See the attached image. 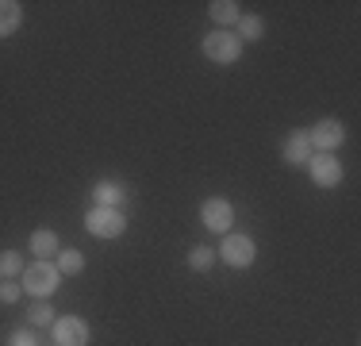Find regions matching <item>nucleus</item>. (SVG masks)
<instances>
[{"label":"nucleus","instance_id":"f03ea898","mask_svg":"<svg viewBox=\"0 0 361 346\" xmlns=\"http://www.w3.org/2000/svg\"><path fill=\"white\" fill-rule=\"evenodd\" d=\"M200 54L208 58V62H216V66H235L238 58H243V42H238V35L235 31H208L200 39Z\"/></svg>","mask_w":361,"mask_h":346},{"label":"nucleus","instance_id":"ddd939ff","mask_svg":"<svg viewBox=\"0 0 361 346\" xmlns=\"http://www.w3.org/2000/svg\"><path fill=\"white\" fill-rule=\"evenodd\" d=\"M20 20H23V8L16 0H0V39L20 31Z\"/></svg>","mask_w":361,"mask_h":346},{"label":"nucleus","instance_id":"39448f33","mask_svg":"<svg viewBox=\"0 0 361 346\" xmlns=\"http://www.w3.org/2000/svg\"><path fill=\"white\" fill-rule=\"evenodd\" d=\"M307 143H312V154H334L346 143V127H342V119L326 116L315 127H307Z\"/></svg>","mask_w":361,"mask_h":346},{"label":"nucleus","instance_id":"dca6fc26","mask_svg":"<svg viewBox=\"0 0 361 346\" xmlns=\"http://www.w3.org/2000/svg\"><path fill=\"white\" fill-rule=\"evenodd\" d=\"M58 273H62V277H77V273H81L85 270V254H81V250H58Z\"/></svg>","mask_w":361,"mask_h":346},{"label":"nucleus","instance_id":"20e7f679","mask_svg":"<svg viewBox=\"0 0 361 346\" xmlns=\"http://www.w3.org/2000/svg\"><path fill=\"white\" fill-rule=\"evenodd\" d=\"M216 254H219L223 262L231 266V270H250V266L257 262V242H254L250 235H238V231H227Z\"/></svg>","mask_w":361,"mask_h":346},{"label":"nucleus","instance_id":"6ab92c4d","mask_svg":"<svg viewBox=\"0 0 361 346\" xmlns=\"http://www.w3.org/2000/svg\"><path fill=\"white\" fill-rule=\"evenodd\" d=\"M8 346H39V339H35L31 327H16V331L8 335Z\"/></svg>","mask_w":361,"mask_h":346},{"label":"nucleus","instance_id":"f257e3e1","mask_svg":"<svg viewBox=\"0 0 361 346\" xmlns=\"http://www.w3.org/2000/svg\"><path fill=\"white\" fill-rule=\"evenodd\" d=\"M20 281H23L20 289L31 292L35 300H50L58 292V285H62V273H58L54 262H31V266H23Z\"/></svg>","mask_w":361,"mask_h":346},{"label":"nucleus","instance_id":"a211bd4d","mask_svg":"<svg viewBox=\"0 0 361 346\" xmlns=\"http://www.w3.org/2000/svg\"><path fill=\"white\" fill-rule=\"evenodd\" d=\"M27 323L31 327H50V323H54V308H50V300H35V304H31Z\"/></svg>","mask_w":361,"mask_h":346},{"label":"nucleus","instance_id":"423d86ee","mask_svg":"<svg viewBox=\"0 0 361 346\" xmlns=\"http://www.w3.org/2000/svg\"><path fill=\"white\" fill-rule=\"evenodd\" d=\"M200 223L208 231H216V235H227L231 223H235V204H231L227 196H208V201L200 204Z\"/></svg>","mask_w":361,"mask_h":346},{"label":"nucleus","instance_id":"9d476101","mask_svg":"<svg viewBox=\"0 0 361 346\" xmlns=\"http://www.w3.org/2000/svg\"><path fill=\"white\" fill-rule=\"evenodd\" d=\"M281 154H285V162L292 169H304L307 158H312V143H307V131L304 127H296V131H288L285 146H281Z\"/></svg>","mask_w":361,"mask_h":346},{"label":"nucleus","instance_id":"f3484780","mask_svg":"<svg viewBox=\"0 0 361 346\" xmlns=\"http://www.w3.org/2000/svg\"><path fill=\"white\" fill-rule=\"evenodd\" d=\"M23 273V254L20 250H0V277L4 281H12V277Z\"/></svg>","mask_w":361,"mask_h":346},{"label":"nucleus","instance_id":"aec40b11","mask_svg":"<svg viewBox=\"0 0 361 346\" xmlns=\"http://www.w3.org/2000/svg\"><path fill=\"white\" fill-rule=\"evenodd\" d=\"M20 297H23V289H20V285H12V281H0V300H4V304H16Z\"/></svg>","mask_w":361,"mask_h":346},{"label":"nucleus","instance_id":"2eb2a0df","mask_svg":"<svg viewBox=\"0 0 361 346\" xmlns=\"http://www.w3.org/2000/svg\"><path fill=\"white\" fill-rule=\"evenodd\" d=\"M216 258H219V254H216L212 246H192L185 262H188V270H192V273H208L212 266H216Z\"/></svg>","mask_w":361,"mask_h":346},{"label":"nucleus","instance_id":"1a4fd4ad","mask_svg":"<svg viewBox=\"0 0 361 346\" xmlns=\"http://www.w3.org/2000/svg\"><path fill=\"white\" fill-rule=\"evenodd\" d=\"M92 204H97V208H119V212H123L127 185H123V181H111V177L92 181Z\"/></svg>","mask_w":361,"mask_h":346},{"label":"nucleus","instance_id":"f8f14e48","mask_svg":"<svg viewBox=\"0 0 361 346\" xmlns=\"http://www.w3.org/2000/svg\"><path fill=\"white\" fill-rule=\"evenodd\" d=\"M27 250L35 254V262H50V258H54L58 250H62V242H58L54 231H47V227H42V231H31Z\"/></svg>","mask_w":361,"mask_h":346},{"label":"nucleus","instance_id":"6e6552de","mask_svg":"<svg viewBox=\"0 0 361 346\" xmlns=\"http://www.w3.org/2000/svg\"><path fill=\"white\" fill-rule=\"evenodd\" d=\"M304 169L312 173V181L319 189H338L342 185V162L334 158V154H312Z\"/></svg>","mask_w":361,"mask_h":346},{"label":"nucleus","instance_id":"7ed1b4c3","mask_svg":"<svg viewBox=\"0 0 361 346\" xmlns=\"http://www.w3.org/2000/svg\"><path fill=\"white\" fill-rule=\"evenodd\" d=\"M85 231H89L92 239H123V231H127V215L119 212V208H97L92 204L89 212H85Z\"/></svg>","mask_w":361,"mask_h":346},{"label":"nucleus","instance_id":"9b49d317","mask_svg":"<svg viewBox=\"0 0 361 346\" xmlns=\"http://www.w3.org/2000/svg\"><path fill=\"white\" fill-rule=\"evenodd\" d=\"M208 16H212V23H216L219 31H231L238 20H243V4H235V0H212Z\"/></svg>","mask_w":361,"mask_h":346},{"label":"nucleus","instance_id":"4468645a","mask_svg":"<svg viewBox=\"0 0 361 346\" xmlns=\"http://www.w3.org/2000/svg\"><path fill=\"white\" fill-rule=\"evenodd\" d=\"M235 28H238L235 31L238 42H257L265 35V20H262V16H254V12H243V20H238Z\"/></svg>","mask_w":361,"mask_h":346},{"label":"nucleus","instance_id":"0eeeda50","mask_svg":"<svg viewBox=\"0 0 361 346\" xmlns=\"http://www.w3.org/2000/svg\"><path fill=\"white\" fill-rule=\"evenodd\" d=\"M50 335H54V346H89L92 327L81 316H62L50 323Z\"/></svg>","mask_w":361,"mask_h":346}]
</instances>
